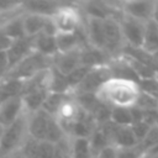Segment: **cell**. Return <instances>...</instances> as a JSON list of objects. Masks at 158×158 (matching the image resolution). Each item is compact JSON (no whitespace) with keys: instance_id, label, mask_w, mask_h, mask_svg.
Masks as SVG:
<instances>
[{"instance_id":"cell-34","label":"cell","mask_w":158,"mask_h":158,"mask_svg":"<svg viewBox=\"0 0 158 158\" xmlns=\"http://www.w3.org/2000/svg\"><path fill=\"white\" fill-rule=\"evenodd\" d=\"M152 21H154L156 23H158V1H154V6H153V15H152Z\"/></svg>"},{"instance_id":"cell-16","label":"cell","mask_w":158,"mask_h":158,"mask_svg":"<svg viewBox=\"0 0 158 158\" xmlns=\"http://www.w3.org/2000/svg\"><path fill=\"white\" fill-rule=\"evenodd\" d=\"M31 53H33L32 38L26 37V38H22V40L14 41L12 44L10 46V48L6 51V56H7V59H9L10 69L14 65H16L19 62H21L23 58L30 56Z\"/></svg>"},{"instance_id":"cell-30","label":"cell","mask_w":158,"mask_h":158,"mask_svg":"<svg viewBox=\"0 0 158 158\" xmlns=\"http://www.w3.org/2000/svg\"><path fill=\"white\" fill-rule=\"evenodd\" d=\"M149 127H151V126L147 125L146 122H143L142 120L136 121V122H133V123L131 125V128H132V131H133V133H135V136H136L138 143L144 138V136L147 135Z\"/></svg>"},{"instance_id":"cell-8","label":"cell","mask_w":158,"mask_h":158,"mask_svg":"<svg viewBox=\"0 0 158 158\" xmlns=\"http://www.w3.org/2000/svg\"><path fill=\"white\" fill-rule=\"evenodd\" d=\"M83 114V109L79 106V104L75 101L74 96L70 95L57 110V112L53 115L56 121L59 123V126L63 128L67 136H69L70 130L73 128L74 123L78 121L80 115Z\"/></svg>"},{"instance_id":"cell-21","label":"cell","mask_w":158,"mask_h":158,"mask_svg":"<svg viewBox=\"0 0 158 158\" xmlns=\"http://www.w3.org/2000/svg\"><path fill=\"white\" fill-rule=\"evenodd\" d=\"M22 14H23V11L12 16L10 20L6 21V23L1 28L2 32L11 41H17V40L26 38L25 31H23V25H22Z\"/></svg>"},{"instance_id":"cell-4","label":"cell","mask_w":158,"mask_h":158,"mask_svg":"<svg viewBox=\"0 0 158 158\" xmlns=\"http://www.w3.org/2000/svg\"><path fill=\"white\" fill-rule=\"evenodd\" d=\"M51 67H52V59L46 58V57L33 52L30 56H27L26 58H23L21 62H19L16 65H14L9 70L6 78L26 83L30 79H32L33 77H36L38 73H41Z\"/></svg>"},{"instance_id":"cell-28","label":"cell","mask_w":158,"mask_h":158,"mask_svg":"<svg viewBox=\"0 0 158 158\" xmlns=\"http://www.w3.org/2000/svg\"><path fill=\"white\" fill-rule=\"evenodd\" d=\"M139 146L143 149V152L154 147V146H158V126L157 125H153V126L149 127L147 135L139 142Z\"/></svg>"},{"instance_id":"cell-11","label":"cell","mask_w":158,"mask_h":158,"mask_svg":"<svg viewBox=\"0 0 158 158\" xmlns=\"http://www.w3.org/2000/svg\"><path fill=\"white\" fill-rule=\"evenodd\" d=\"M104 20L85 17L83 22V31L86 38V42L90 47L104 51Z\"/></svg>"},{"instance_id":"cell-10","label":"cell","mask_w":158,"mask_h":158,"mask_svg":"<svg viewBox=\"0 0 158 158\" xmlns=\"http://www.w3.org/2000/svg\"><path fill=\"white\" fill-rule=\"evenodd\" d=\"M51 120H52V116L49 114H47L44 110H38L36 112L27 114L28 136H31L38 141H44L46 132H47Z\"/></svg>"},{"instance_id":"cell-36","label":"cell","mask_w":158,"mask_h":158,"mask_svg":"<svg viewBox=\"0 0 158 158\" xmlns=\"http://www.w3.org/2000/svg\"><path fill=\"white\" fill-rule=\"evenodd\" d=\"M2 131H4V127L0 125V138H1V135H2Z\"/></svg>"},{"instance_id":"cell-29","label":"cell","mask_w":158,"mask_h":158,"mask_svg":"<svg viewBox=\"0 0 158 158\" xmlns=\"http://www.w3.org/2000/svg\"><path fill=\"white\" fill-rule=\"evenodd\" d=\"M143 153L139 144L130 148H117V158H143Z\"/></svg>"},{"instance_id":"cell-12","label":"cell","mask_w":158,"mask_h":158,"mask_svg":"<svg viewBox=\"0 0 158 158\" xmlns=\"http://www.w3.org/2000/svg\"><path fill=\"white\" fill-rule=\"evenodd\" d=\"M81 49H75L68 53H58L52 60V68L62 75H68L75 68L81 65Z\"/></svg>"},{"instance_id":"cell-32","label":"cell","mask_w":158,"mask_h":158,"mask_svg":"<svg viewBox=\"0 0 158 158\" xmlns=\"http://www.w3.org/2000/svg\"><path fill=\"white\" fill-rule=\"evenodd\" d=\"M95 158H117V148L112 144L104 147L95 156Z\"/></svg>"},{"instance_id":"cell-23","label":"cell","mask_w":158,"mask_h":158,"mask_svg":"<svg viewBox=\"0 0 158 158\" xmlns=\"http://www.w3.org/2000/svg\"><path fill=\"white\" fill-rule=\"evenodd\" d=\"M73 94H67V93H48L46 101L43 104L42 110H44L47 114H49L51 116H53L57 110L59 109V106Z\"/></svg>"},{"instance_id":"cell-26","label":"cell","mask_w":158,"mask_h":158,"mask_svg":"<svg viewBox=\"0 0 158 158\" xmlns=\"http://www.w3.org/2000/svg\"><path fill=\"white\" fill-rule=\"evenodd\" d=\"M53 158H72V138L69 136L54 143Z\"/></svg>"},{"instance_id":"cell-15","label":"cell","mask_w":158,"mask_h":158,"mask_svg":"<svg viewBox=\"0 0 158 158\" xmlns=\"http://www.w3.org/2000/svg\"><path fill=\"white\" fill-rule=\"evenodd\" d=\"M111 144L116 148H130L138 146V141L131 126H117L111 122Z\"/></svg>"},{"instance_id":"cell-38","label":"cell","mask_w":158,"mask_h":158,"mask_svg":"<svg viewBox=\"0 0 158 158\" xmlns=\"http://www.w3.org/2000/svg\"><path fill=\"white\" fill-rule=\"evenodd\" d=\"M94 158H95V157H94Z\"/></svg>"},{"instance_id":"cell-37","label":"cell","mask_w":158,"mask_h":158,"mask_svg":"<svg viewBox=\"0 0 158 158\" xmlns=\"http://www.w3.org/2000/svg\"><path fill=\"white\" fill-rule=\"evenodd\" d=\"M156 125H157V126H158V117H157V122H156Z\"/></svg>"},{"instance_id":"cell-1","label":"cell","mask_w":158,"mask_h":158,"mask_svg":"<svg viewBox=\"0 0 158 158\" xmlns=\"http://www.w3.org/2000/svg\"><path fill=\"white\" fill-rule=\"evenodd\" d=\"M139 93L137 81L111 77L95 93V96L110 109H132L136 105Z\"/></svg>"},{"instance_id":"cell-35","label":"cell","mask_w":158,"mask_h":158,"mask_svg":"<svg viewBox=\"0 0 158 158\" xmlns=\"http://www.w3.org/2000/svg\"><path fill=\"white\" fill-rule=\"evenodd\" d=\"M7 158H26L25 156H22L21 153H19V152H15L14 154H11V156H9Z\"/></svg>"},{"instance_id":"cell-2","label":"cell","mask_w":158,"mask_h":158,"mask_svg":"<svg viewBox=\"0 0 158 158\" xmlns=\"http://www.w3.org/2000/svg\"><path fill=\"white\" fill-rule=\"evenodd\" d=\"M27 137V114L23 112L16 121L4 127L0 138V158H7L17 152Z\"/></svg>"},{"instance_id":"cell-20","label":"cell","mask_w":158,"mask_h":158,"mask_svg":"<svg viewBox=\"0 0 158 158\" xmlns=\"http://www.w3.org/2000/svg\"><path fill=\"white\" fill-rule=\"evenodd\" d=\"M141 49L151 56L158 53V23L152 20L146 22Z\"/></svg>"},{"instance_id":"cell-24","label":"cell","mask_w":158,"mask_h":158,"mask_svg":"<svg viewBox=\"0 0 158 158\" xmlns=\"http://www.w3.org/2000/svg\"><path fill=\"white\" fill-rule=\"evenodd\" d=\"M110 122L117 126H131L133 123L132 109H111Z\"/></svg>"},{"instance_id":"cell-6","label":"cell","mask_w":158,"mask_h":158,"mask_svg":"<svg viewBox=\"0 0 158 158\" xmlns=\"http://www.w3.org/2000/svg\"><path fill=\"white\" fill-rule=\"evenodd\" d=\"M111 77L112 73L109 63L105 65L93 67L81 80V83L74 89L73 94H95L101 88V85Z\"/></svg>"},{"instance_id":"cell-3","label":"cell","mask_w":158,"mask_h":158,"mask_svg":"<svg viewBox=\"0 0 158 158\" xmlns=\"http://www.w3.org/2000/svg\"><path fill=\"white\" fill-rule=\"evenodd\" d=\"M51 21L56 30V36L69 35L75 33L78 30L81 28L84 16L75 5V2L67 1L51 16Z\"/></svg>"},{"instance_id":"cell-18","label":"cell","mask_w":158,"mask_h":158,"mask_svg":"<svg viewBox=\"0 0 158 158\" xmlns=\"http://www.w3.org/2000/svg\"><path fill=\"white\" fill-rule=\"evenodd\" d=\"M47 89H31L22 93L21 99L23 102V109L26 114H32L38 110H42L46 98L48 95Z\"/></svg>"},{"instance_id":"cell-14","label":"cell","mask_w":158,"mask_h":158,"mask_svg":"<svg viewBox=\"0 0 158 158\" xmlns=\"http://www.w3.org/2000/svg\"><path fill=\"white\" fill-rule=\"evenodd\" d=\"M65 2L67 1H59V0H28V1H22L21 7L23 12L51 17Z\"/></svg>"},{"instance_id":"cell-33","label":"cell","mask_w":158,"mask_h":158,"mask_svg":"<svg viewBox=\"0 0 158 158\" xmlns=\"http://www.w3.org/2000/svg\"><path fill=\"white\" fill-rule=\"evenodd\" d=\"M1 28H2V27H1ZM1 28H0V52H6V51L10 48V46L12 44L14 41H11V40L2 32Z\"/></svg>"},{"instance_id":"cell-22","label":"cell","mask_w":158,"mask_h":158,"mask_svg":"<svg viewBox=\"0 0 158 158\" xmlns=\"http://www.w3.org/2000/svg\"><path fill=\"white\" fill-rule=\"evenodd\" d=\"M72 138V158H94L89 138Z\"/></svg>"},{"instance_id":"cell-25","label":"cell","mask_w":158,"mask_h":158,"mask_svg":"<svg viewBox=\"0 0 158 158\" xmlns=\"http://www.w3.org/2000/svg\"><path fill=\"white\" fill-rule=\"evenodd\" d=\"M133 107L138 109L139 111H154V110H158V98L141 91L139 95H138V99L136 101V105Z\"/></svg>"},{"instance_id":"cell-9","label":"cell","mask_w":158,"mask_h":158,"mask_svg":"<svg viewBox=\"0 0 158 158\" xmlns=\"http://www.w3.org/2000/svg\"><path fill=\"white\" fill-rule=\"evenodd\" d=\"M153 6H154V1H148V0L120 1V11L122 15L142 22H148L152 20Z\"/></svg>"},{"instance_id":"cell-19","label":"cell","mask_w":158,"mask_h":158,"mask_svg":"<svg viewBox=\"0 0 158 158\" xmlns=\"http://www.w3.org/2000/svg\"><path fill=\"white\" fill-rule=\"evenodd\" d=\"M49 21V17H44L41 15L36 14H28L23 12L22 14V25H23V31L25 36L28 38L36 37L37 35L42 33Z\"/></svg>"},{"instance_id":"cell-7","label":"cell","mask_w":158,"mask_h":158,"mask_svg":"<svg viewBox=\"0 0 158 158\" xmlns=\"http://www.w3.org/2000/svg\"><path fill=\"white\" fill-rule=\"evenodd\" d=\"M125 47L130 48H141L143 35H144V27L146 22L127 17L121 14V17L118 19Z\"/></svg>"},{"instance_id":"cell-27","label":"cell","mask_w":158,"mask_h":158,"mask_svg":"<svg viewBox=\"0 0 158 158\" xmlns=\"http://www.w3.org/2000/svg\"><path fill=\"white\" fill-rule=\"evenodd\" d=\"M40 142L41 141L28 136L25 139V142L22 143V146L20 147V149L17 152L21 153L22 156H25L26 158H37V152H38Z\"/></svg>"},{"instance_id":"cell-17","label":"cell","mask_w":158,"mask_h":158,"mask_svg":"<svg viewBox=\"0 0 158 158\" xmlns=\"http://www.w3.org/2000/svg\"><path fill=\"white\" fill-rule=\"evenodd\" d=\"M32 47H33V52L46 58H49L52 60L58 54L56 36H52V35L40 33L36 37H32Z\"/></svg>"},{"instance_id":"cell-13","label":"cell","mask_w":158,"mask_h":158,"mask_svg":"<svg viewBox=\"0 0 158 158\" xmlns=\"http://www.w3.org/2000/svg\"><path fill=\"white\" fill-rule=\"evenodd\" d=\"M25 112L21 96L6 99L0 102V125L2 127L9 126L16 121Z\"/></svg>"},{"instance_id":"cell-5","label":"cell","mask_w":158,"mask_h":158,"mask_svg":"<svg viewBox=\"0 0 158 158\" xmlns=\"http://www.w3.org/2000/svg\"><path fill=\"white\" fill-rule=\"evenodd\" d=\"M104 26V52L110 59L121 56L125 42L120 27L118 19H106L102 22Z\"/></svg>"},{"instance_id":"cell-31","label":"cell","mask_w":158,"mask_h":158,"mask_svg":"<svg viewBox=\"0 0 158 158\" xmlns=\"http://www.w3.org/2000/svg\"><path fill=\"white\" fill-rule=\"evenodd\" d=\"M54 154V144L41 141L38 146V152H37V158H53Z\"/></svg>"}]
</instances>
